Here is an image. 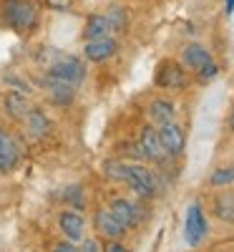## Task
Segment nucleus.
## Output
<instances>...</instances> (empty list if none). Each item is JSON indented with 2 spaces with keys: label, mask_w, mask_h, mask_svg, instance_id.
<instances>
[{
  "label": "nucleus",
  "mask_w": 234,
  "mask_h": 252,
  "mask_svg": "<svg viewBox=\"0 0 234 252\" xmlns=\"http://www.w3.org/2000/svg\"><path fill=\"white\" fill-rule=\"evenodd\" d=\"M93 224L98 229V235L106 237V240H121L126 235V227L118 222V217L111 209H98L96 217H93Z\"/></svg>",
  "instance_id": "f8f14e48"
},
{
  "label": "nucleus",
  "mask_w": 234,
  "mask_h": 252,
  "mask_svg": "<svg viewBox=\"0 0 234 252\" xmlns=\"http://www.w3.org/2000/svg\"><path fill=\"white\" fill-rule=\"evenodd\" d=\"M111 212L118 217V222L126 227V229H131V227H136L141 220H144V207L141 204H136V202H131V199H123V197H116L114 202H111Z\"/></svg>",
  "instance_id": "9d476101"
},
{
  "label": "nucleus",
  "mask_w": 234,
  "mask_h": 252,
  "mask_svg": "<svg viewBox=\"0 0 234 252\" xmlns=\"http://www.w3.org/2000/svg\"><path fill=\"white\" fill-rule=\"evenodd\" d=\"M20 159H23L20 141L5 129H0V174H10L13 169H18Z\"/></svg>",
  "instance_id": "423d86ee"
},
{
  "label": "nucleus",
  "mask_w": 234,
  "mask_h": 252,
  "mask_svg": "<svg viewBox=\"0 0 234 252\" xmlns=\"http://www.w3.org/2000/svg\"><path fill=\"white\" fill-rule=\"evenodd\" d=\"M43 89L51 98V103H56V106H71L73 98H76V86L63 78H56L51 73H46L43 78Z\"/></svg>",
  "instance_id": "0eeeda50"
},
{
  "label": "nucleus",
  "mask_w": 234,
  "mask_h": 252,
  "mask_svg": "<svg viewBox=\"0 0 234 252\" xmlns=\"http://www.w3.org/2000/svg\"><path fill=\"white\" fill-rule=\"evenodd\" d=\"M83 35H86V40L111 35V26H109V20H106V15H91L86 20V31H83Z\"/></svg>",
  "instance_id": "aec40b11"
},
{
  "label": "nucleus",
  "mask_w": 234,
  "mask_h": 252,
  "mask_svg": "<svg viewBox=\"0 0 234 252\" xmlns=\"http://www.w3.org/2000/svg\"><path fill=\"white\" fill-rule=\"evenodd\" d=\"M229 131L234 134V111H232V116H229Z\"/></svg>",
  "instance_id": "c756f323"
},
{
  "label": "nucleus",
  "mask_w": 234,
  "mask_h": 252,
  "mask_svg": "<svg viewBox=\"0 0 234 252\" xmlns=\"http://www.w3.org/2000/svg\"><path fill=\"white\" fill-rule=\"evenodd\" d=\"M156 86L159 89H169V91H181L186 89L189 83V76H186V68L181 66V63L176 61H161L159 68H156Z\"/></svg>",
  "instance_id": "39448f33"
},
{
  "label": "nucleus",
  "mask_w": 234,
  "mask_h": 252,
  "mask_svg": "<svg viewBox=\"0 0 234 252\" xmlns=\"http://www.w3.org/2000/svg\"><path fill=\"white\" fill-rule=\"evenodd\" d=\"M148 116H151L154 124H166V121H174L176 119V106H174V101H169V98H154L151 101V106H148Z\"/></svg>",
  "instance_id": "f3484780"
},
{
  "label": "nucleus",
  "mask_w": 234,
  "mask_h": 252,
  "mask_svg": "<svg viewBox=\"0 0 234 252\" xmlns=\"http://www.w3.org/2000/svg\"><path fill=\"white\" fill-rule=\"evenodd\" d=\"M209 184H211V187H217V189H222V187H232V184H234V161H232V164H224V166H219V169L211 172Z\"/></svg>",
  "instance_id": "412c9836"
},
{
  "label": "nucleus",
  "mask_w": 234,
  "mask_h": 252,
  "mask_svg": "<svg viewBox=\"0 0 234 252\" xmlns=\"http://www.w3.org/2000/svg\"><path fill=\"white\" fill-rule=\"evenodd\" d=\"M56 250H63V252H71L73 250V242L68 240V242H60V245H56Z\"/></svg>",
  "instance_id": "cd10ccee"
},
{
  "label": "nucleus",
  "mask_w": 234,
  "mask_h": 252,
  "mask_svg": "<svg viewBox=\"0 0 234 252\" xmlns=\"http://www.w3.org/2000/svg\"><path fill=\"white\" fill-rule=\"evenodd\" d=\"M43 3H46L51 10H71L73 0H43Z\"/></svg>",
  "instance_id": "393cba45"
},
{
  "label": "nucleus",
  "mask_w": 234,
  "mask_h": 252,
  "mask_svg": "<svg viewBox=\"0 0 234 252\" xmlns=\"http://www.w3.org/2000/svg\"><path fill=\"white\" fill-rule=\"evenodd\" d=\"M214 58H211L209 48H204L202 43H189L181 53V63L189 68V71H202L206 63H211Z\"/></svg>",
  "instance_id": "4468645a"
},
{
  "label": "nucleus",
  "mask_w": 234,
  "mask_h": 252,
  "mask_svg": "<svg viewBox=\"0 0 234 252\" xmlns=\"http://www.w3.org/2000/svg\"><path fill=\"white\" fill-rule=\"evenodd\" d=\"M103 174L109 177L111 182H123V179H126V164L118 161V159L103 161Z\"/></svg>",
  "instance_id": "4be33fe9"
},
{
  "label": "nucleus",
  "mask_w": 234,
  "mask_h": 252,
  "mask_svg": "<svg viewBox=\"0 0 234 252\" xmlns=\"http://www.w3.org/2000/svg\"><path fill=\"white\" fill-rule=\"evenodd\" d=\"M30 109H33V106H30V101H28V96H26L23 91H20V94H18V91H10V94L5 96V111H8L10 119L23 121Z\"/></svg>",
  "instance_id": "dca6fc26"
},
{
  "label": "nucleus",
  "mask_w": 234,
  "mask_h": 252,
  "mask_svg": "<svg viewBox=\"0 0 234 252\" xmlns=\"http://www.w3.org/2000/svg\"><path fill=\"white\" fill-rule=\"evenodd\" d=\"M224 10H227V15L234 13V0H227V8H224Z\"/></svg>",
  "instance_id": "c85d7f7f"
},
{
  "label": "nucleus",
  "mask_w": 234,
  "mask_h": 252,
  "mask_svg": "<svg viewBox=\"0 0 234 252\" xmlns=\"http://www.w3.org/2000/svg\"><path fill=\"white\" fill-rule=\"evenodd\" d=\"M214 215L222 222L234 224V192H219L214 197Z\"/></svg>",
  "instance_id": "a211bd4d"
},
{
  "label": "nucleus",
  "mask_w": 234,
  "mask_h": 252,
  "mask_svg": "<svg viewBox=\"0 0 234 252\" xmlns=\"http://www.w3.org/2000/svg\"><path fill=\"white\" fill-rule=\"evenodd\" d=\"M118 53V40L111 35H103V38H91L86 40L83 46V56H86L91 63H103Z\"/></svg>",
  "instance_id": "6e6552de"
},
{
  "label": "nucleus",
  "mask_w": 234,
  "mask_h": 252,
  "mask_svg": "<svg viewBox=\"0 0 234 252\" xmlns=\"http://www.w3.org/2000/svg\"><path fill=\"white\" fill-rule=\"evenodd\" d=\"M63 199H68L73 207H83L86 199H83V187H66V192H63Z\"/></svg>",
  "instance_id": "5701e85b"
},
{
  "label": "nucleus",
  "mask_w": 234,
  "mask_h": 252,
  "mask_svg": "<svg viewBox=\"0 0 234 252\" xmlns=\"http://www.w3.org/2000/svg\"><path fill=\"white\" fill-rule=\"evenodd\" d=\"M209 235V222L204 217V209L199 202H191L186 207V217H184V240L189 247H199Z\"/></svg>",
  "instance_id": "7ed1b4c3"
},
{
  "label": "nucleus",
  "mask_w": 234,
  "mask_h": 252,
  "mask_svg": "<svg viewBox=\"0 0 234 252\" xmlns=\"http://www.w3.org/2000/svg\"><path fill=\"white\" fill-rule=\"evenodd\" d=\"M3 15L15 33H30L40 23V13L33 0H8L3 5Z\"/></svg>",
  "instance_id": "f03ea898"
},
{
  "label": "nucleus",
  "mask_w": 234,
  "mask_h": 252,
  "mask_svg": "<svg viewBox=\"0 0 234 252\" xmlns=\"http://www.w3.org/2000/svg\"><path fill=\"white\" fill-rule=\"evenodd\" d=\"M106 250H111V252H123L126 247H123L118 240H109V242H106Z\"/></svg>",
  "instance_id": "bb28decb"
},
{
  "label": "nucleus",
  "mask_w": 234,
  "mask_h": 252,
  "mask_svg": "<svg viewBox=\"0 0 234 252\" xmlns=\"http://www.w3.org/2000/svg\"><path fill=\"white\" fill-rule=\"evenodd\" d=\"M106 20H109V26H111V33H126L129 31V23H131L129 10L123 5H111L109 13H106Z\"/></svg>",
  "instance_id": "6ab92c4d"
},
{
  "label": "nucleus",
  "mask_w": 234,
  "mask_h": 252,
  "mask_svg": "<svg viewBox=\"0 0 234 252\" xmlns=\"http://www.w3.org/2000/svg\"><path fill=\"white\" fill-rule=\"evenodd\" d=\"M159 136H161V144H164V149H166L169 157H181L186 139H184V129H181L176 121L161 124L159 126Z\"/></svg>",
  "instance_id": "9b49d317"
},
{
  "label": "nucleus",
  "mask_w": 234,
  "mask_h": 252,
  "mask_svg": "<svg viewBox=\"0 0 234 252\" xmlns=\"http://www.w3.org/2000/svg\"><path fill=\"white\" fill-rule=\"evenodd\" d=\"M139 146H141V152H144V159H148V161H159L161 164L169 157L166 149H164V144H161L159 129H154V126H144V129H141Z\"/></svg>",
  "instance_id": "1a4fd4ad"
},
{
  "label": "nucleus",
  "mask_w": 234,
  "mask_h": 252,
  "mask_svg": "<svg viewBox=\"0 0 234 252\" xmlns=\"http://www.w3.org/2000/svg\"><path fill=\"white\" fill-rule=\"evenodd\" d=\"M78 250H83V252H96V250H103V245H101L98 240H81Z\"/></svg>",
  "instance_id": "a878e982"
},
{
  "label": "nucleus",
  "mask_w": 234,
  "mask_h": 252,
  "mask_svg": "<svg viewBox=\"0 0 234 252\" xmlns=\"http://www.w3.org/2000/svg\"><path fill=\"white\" fill-rule=\"evenodd\" d=\"M58 227L71 242H81L83 235H86V220H83L81 212H73V209H66V212L58 215Z\"/></svg>",
  "instance_id": "ddd939ff"
},
{
  "label": "nucleus",
  "mask_w": 234,
  "mask_h": 252,
  "mask_svg": "<svg viewBox=\"0 0 234 252\" xmlns=\"http://www.w3.org/2000/svg\"><path fill=\"white\" fill-rule=\"evenodd\" d=\"M123 184H129L134 189V194H139L141 199L156 197V179H154L151 169H146L144 164H126Z\"/></svg>",
  "instance_id": "20e7f679"
},
{
  "label": "nucleus",
  "mask_w": 234,
  "mask_h": 252,
  "mask_svg": "<svg viewBox=\"0 0 234 252\" xmlns=\"http://www.w3.org/2000/svg\"><path fill=\"white\" fill-rule=\"evenodd\" d=\"M40 63L46 66V71L56 78H63L73 83V86H81L86 81V63H83L78 56H71V53H56V51H46L43 56L38 58Z\"/></svg>",
  "instance_id": "f257e3e1"
},
{
  "label": "nucleus",
  "mask_w": 234,
  "mask_h": 252,
  "mask_svg": "<svg viewBox=\"0 0 234 252\" xmlns=\"http://www.w3.org/2000/svg\"><path fill=\"white\" fill-rule=\"evenodd\" d=\"M219 73V66H217V63L214 61H211V63H206V66L202 68V71H197V76H199V81H211V78H214Z\"/></svg>",
  "instance_id": "b1692460"
},
{
  "label": "nucleus",
  "mask_w": 234,
  "mask_h": 252,
  "mask_svg": "<svg viewBox=\"0 0 234 252\" xmlns=\"http://www.w3.org/2000/svg\"><path fill=\"white\" fill-rule=\"evenodd\" d=\"M23 121H26V129H28V134H30L33 139H46V136L53 131L51 119L46 116V111H40V109H30Z\"/></svg>",
  "instance_id": "2eb2a0df"
}]
</instances>
